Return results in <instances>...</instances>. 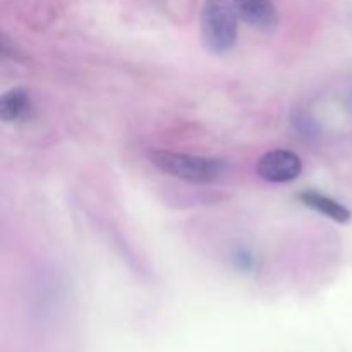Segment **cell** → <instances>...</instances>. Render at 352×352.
I'll use <instances>...</instances> for the list:
<instances>
[{
	"label": "cell",
	"mask_w": 352,
	"mask_h": 352,
	"mask_svg": "<svg viewBox=\"0 0 352 352\" xmlns=\"http://www.w3.org/2000/svg\"><path fill=\"white\" fill-rule=\"evenodd\" d=\"M302 162L298 153L291 150H272L261 155L256 164V174L263 181L284 184L299 177Z\"/></svg>",
	"instance_id": "cell-3"
},
{
	"label": "cell",
	"mask_w": 352,
	"mask_h": 352,
	"mask_svg": "<svg viewBox=\"0 0 352 352\" xmlns=\"http://www.w3.org/2000/svg\"><path fill=\"white\" fill-rule=\"evenodd\" d=\"M299 201L308 208L315 210V212L322 213L327 219L333 220L339 223H347L351 220V212L344 205H340L336 199L329 198V196L322 195L316 191H305L298 196Z\"/></svg>",
	"instance_id": "cell-6"
},
{
	"label": "cell",
	"mask_w": 352,
	"mask_h": 352,
	"mask_svg": "<svg viewBox=\"0 0 352 352\" xmlns=\"http://www.w3.org/2000/svg\"><path fill=\"white\" fill-rule=\"evenodd\" d=\"M33 110L30 93L24 88H12L0 98V119L3 122H19L30 117Z\"/></svg>",
	"instance_id": "cell-5"
},
{
	"label": "cell",
	"mask_w": 352,
	"mask_h": 352,
	"mask_svg": "<svg viewBox=\"0 0 352 352\" xmlns=\"http://www.w3.org/2000/svg\"><path fill=\"white\" fill-rule=\"evenodd\" d=\"M237 16L258 30H274L278 12L274 0H232Z\"/></svg>",
	"instance_id": "cell-4"
},
{
	"label": "cell",
	"mask_w": 352,
	"mask_h": 352,
	"mask_svg": "<svg viewBox=\"0 0 352 352\" xmlns=\"http://www.w3.org/2000/svg\"><path fill=\"white\" fill-rule=\"evenodd\" d=\"M237 12L229 0H206L201 9V38L208 50L226 54L237 43Z\"/></svg>",
	"instance_id": "cell-2"
},
{
	"label": "cell",
	"mask_w": 352,
	"mask_h": 352,
	"mask_svg": "<svg viewBox=\"0 0 352 352\" xmlns=\"http://www.w3.org/2000/svg\"><path fill=\"white\" fill-rule=\"evenodd\" d=\"M148 158H150L151 165L164 174L182 179V181L195 182V184L217 182L229 170V164L220 158L177 153V151L153 150L148 153Z\"/></svg>",
	"instance_id": "cell-1"
}]
</instances>
